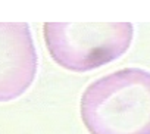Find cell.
<instances>
[{"mask_svg": "<svg viewBox=\"0 0 150 134\" xmlns=\"http://www.w3.org/2000/svg\"><path fill=\"white\" fill-rule=\"evenodd\" d=\"M80 112L90 134H150V72L129 66L97 78Z\"/></svg>", "mask_w": 150, "mask_h": 134, "instance_id": "1", "label": "cell"}, {"mask_svg": "<svg viewBox=\"0 0 150 134\" xmlns=\"http://www.w3.org/2000/svg\"><path fill=\"white\" fill-rule=\"evenodd\" d=\"M44 41L53 60L74 72H87L118 59L131 46V22H46Z\"/></svg>", "mask_w": 150, "mask_h": 134, "instance_id": "2", "label": "cell"}, {"mask_svg": "<svg viewBox=\"0 0 150 134\" xmlns=\"http://www.w3.org/2000/svg\"><path fill=\"white\" fill-rule=\"evenodd\" d=\"M38 56L27 22H0V102L22 96L33 84Z\"/></svg>", "mask_w": 150, "mask_h": 134, "instance_id": "3", "label": "cell"}]
</instances>
